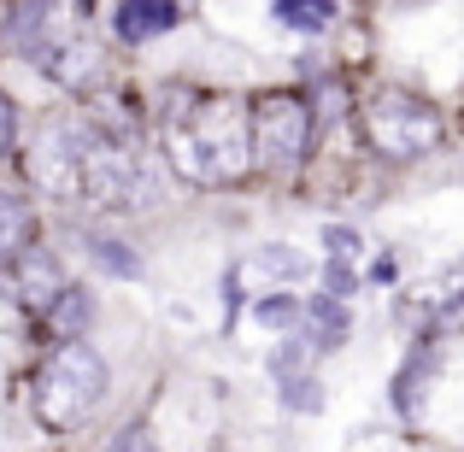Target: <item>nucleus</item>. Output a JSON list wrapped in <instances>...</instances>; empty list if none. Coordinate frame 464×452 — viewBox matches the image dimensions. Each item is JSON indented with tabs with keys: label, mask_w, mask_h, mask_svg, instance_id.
<instances>
[{
	"label": "nucleus",
	"mask_w": 464,
	"mask_h": 452,
	"mask_svg": "<svg viewBox=\"0 0 464 452\" xmlns=\"http://www.w3.org/2000/svg\"><path fill=\"white\" fill-rule=\"evenodd\" d=\"M359 130L382 159H423L447 141V118L423 94H406V89H388L376 101H364Z\"/></svg>",
	"instance_id": "3"
},
{
	"label": "nucleus",
	"mask_w": 464,
	"mask_h": 452,
	"mask_svg": "<svg viewBox=\"0 0 464 452\" xmlns=\"http://www.w3.org/2000/svg\"><path fill=\"white\" fill-rule=\"evenodd\" d=\"M47 24H53V0H12V12H6V42L24 47V53H35V47L47 42Z\"/></svg>",
	"instance_id": "10"
},
{
	"label": "nucleus",
	"mask_w": 464,
	"mask_h": 452,
	"mask_svg": "<svg viewBox=\"0 0 464 452\" xmlns=\"http://www.w3.org/2000/svg\"><path fill=\"white\" fill-rule=\"evenodd\" d=\"M259 323L288 329V323H295V300H259Z\"/></svg>",
	"instance_id": "18"
},
{
	"label": "nucleus",
	"mask_w": 464,
	"mask_h": 452,
	"mask_svg": "<svg viewBox=\"0 0 464 452\" xmlns=\"http://www.w3.org/2000/svg\"><path fill=\"white\" fill-rule=\"evenodd\" d=\"M89 253H94V259H101L112 276H136V271H141V259H136V253H124L112 236H89Z\"/></svg>",
	"instance_id": "14"
},
{
	"label": "nucleus",
	"mask_w": 464,
	"mask_h": 452,
	"mask_svg": "<svg viewBox=\"0 0 464 452\" xmlns=\"http://www.w3.org/2000/svg\"><path fill=\"white\" fill-rule=\"evenodd\" d=\"M6 153H18V101L0 94V159Z\"/></svg>",
	"instance_id": "16"
},
{
	"label": "nucleus",
	"mask_w": 464,
	"mask_h": 452,
	"mask_svg": "<svg viewBox=\"0 0 464 452\" xmlns=\"http://www.w3.org/2000/svg\"><path fill=\"white\" fill-rule=\"evenodd\" d=\"M165 159L177 177L218 188L253 165V106L236 94H188L165 112Z\"/></svg>",
	"instance_id": "1"
},
{
	"label": "nucleus",
	"mask_w": 464,
	"mask_h": 452,
	"mask_svg": "<svg viewBox=\"0 0 464 452\" xmlns=\"http://www.w3.org/2000/svg\"><path fill=\"white\" fill-rule=\"evenodd\" d=\"M89 317H94V300H89V288H71V283H65V294H59L53 305H47V329H53L59 341H77L82 329H89Z\"/></svg>",
	"instance_id": "11"
},
{
	"label": "nucleus",
	"mask_w": 464,
	"mask_h": 452,
	"mask_svg": "<svg viewBox=\"0 0 464 452\" xmlns=\"http://www.w3.org/2000/svg\"><path fill=\"white\" fill-rule=\"evenodd\" d=\"M312 141V106L300 94H259L253 101V165L295 170Z\"/></svg>",
	"instance_id": "5"
},
{
	"label": "nucleus",
	"mask_w": 464,
	"mask_h": 452,
	"mask_svg": "<svg viewBox=\"0 0 464 452\" xmlns=\"http://www.w3.org/2000/svg\"><path fill=\"white\" fill-rule=\"evenodd\" d=\"M324 247H329V259L347 264L353 253H359V236H353V229H324Z\"/></svg>",
	"instance_id": "17"
},
{
	"label": "nucleus",
	"mask_w": 464,
	"mask_h": 452,
	"mask_svg": "<svg viewBox=\"0 0 464 452\" xmlns=\"http://www.w3.org/2000/svg\"><path fill=\"white\" fill-rule=\"evenodd\" d=\"M177 18H182L177 0H118L112 30H118V42H153V35L177 30Z\"/></svg>",
	"instance_id": "8"
},
{
	"label": "nucleus",
	"mask_w": 464,
	"mask_h": 452,
	"mask_svg": "<svg viewBox=\"0 0 464 452\" xmlns=\"http://www.w3.org/2000/svg\"><path fill=\"white\" fill-rule=\"evenodd\" d=\"M89 141H94L89 124L47 118L42 136H35V148H30V177H35V188L53 194V200L82 206V165H89Z\"/></svg>",
	"instance_id": "4"
},
{
	"label": "nucleus",
	"mask_w": 464,
	"mask_h": 452,
	"mask_svg": "<svg viewBox=\"0 0 464 452\" xmlns=\"http://www.w3.org/2000/svg\"><path fill=\"white\" fill-rule=\"evenodd\" d=\"M112 452H159V447L148 441V429H124V435L112 441Z\"/></svg>",
	"instance_id": "20"
},
{
	"label": "nucleus",
	"mask_w": 464,
	"mask_h": 452,
	"mask_svg": "<svg viewBox=\"0 0 464 452\" xmlns=\"http://www.w3.org/2000/svg\"><path fill=\"white\" fill-rule=\"evenodd\" d=\"M30 59L59 82V89H71V94H89L94 82L106 77V53H101L94 42H82V35H59V42L47 35V42L35 47Z\"/></svg>",
	"instance_id": "7"
},
{
	"label": "nucleus",
	"mask_w": 464,
	"mask_h": 452,
	"mask_svg": "<svg viewBox=\"0 0 464 452\" xmlns=\"http://www.w3.org/2000/svg\"><path fill=\"white\" fill-rule=\"evenodd\" d=\"M276 18L288 24V30H329L335 24V0H276Z\"/></svg>",
	"instance_id": "13"
},
{
	"label": "nucleus",
	"mask_w": 464,
	"mask_h": 452,
	"mask_svg": "<svg viewBox=\"0 0 464 452\" xmlns=\"http://www.w3.org/2000/svg\"><path fill=\"white\" fill-rule=\"evenodd\" d=\"M6 300H18L24 312H35V317H47V305H53L59 294H65V271H59V259L47 247H24L18 259H6Z\"/></svg>",
	"instance_id": "6"
},
{
	"label": "nucleus",
	"mask_w": 464,
	"mask_h": 452,
	"mask_svg": "<svg viewBox=\"0 0 464 452\" xmlns=\"http://www.w3.org/2000/svg\"><path fill=\"white\" fill-rule=\"evenodd\" d=\"M101 399H106V359L82 335L59 341L47 352V364L35 370V418H42V429H53V435L77 429Z\"/></svg>",
	"instance_id": "2"
},
{
	"label": "nucleus",
	"mask_w": 464,
	"mask_h": 452,
	"mask_svg": "<svg viewBox=\"0 0 464 452\" xmlns=\"http://www.w3.org/2000/svg\"><path fill=\"white\" fill-rule=\"evenodd\" d=\"M324 283H329V294H335V300H347L353 294V271H347V264H329V271H324Z\"/></svg>",
	"instance_id": "19"
},
{
	"label": "nucleus",
	"mask_w": 464,
	"mask_h": 452,
	"mask_svg": "<svg viewBox=\"0 0 464 452\" xmlns=\"http://www.w3.org/2000/svg\"><path fill=\"white\" fill-rule=\"evenodd\" d=\"M312 329H324V347H335V341L347 335V312L335 305V294L312 300Z\"/></svg>",
	"instance_id": "15"
},
{
	"label": "nucleus",
	"mask_w": 464,
	"mask_h": 452,
	"mask_svg": "<svg viewBox=\"0 0 464 452\" xmlns=\"http://www.w3.org/2000/svg\"><path fill=\"white\" fill-rule=\"evenodd\" d=\"M241 271H259V276H271V283H295V276L312 271V259L295 253V247H259V253H247Z\"/></svg>",
	"instance_id": "12"
},
{
	"label": "nucleus",
	"mask_w": 464,
	"mask_h": 452,
	"mask_svg": "<svg viewBox=\"0 0 464 452\" xmlns=\"http://www.w3.org/2000/svg\"><path fill=\"white\" fill-rule=\"evenodd\" d=\"M30 241H35V212H30V200H24V194H12V188H0V264L18 259Z\"/></svg>",
	"instance_id": "9"
}]
</instances>
